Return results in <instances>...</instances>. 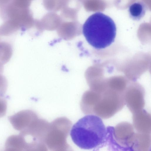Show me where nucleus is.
<instances>
[{
  "label": "nucleus",
  "mask_w": 151,
  "mask_h": 151,
  "mask_svg": "<svg viewBox=\"0 0 151 151\" xmlns=\"http://www.w3.org/2000/svg\"><path fill=\"white\" fill-rule=\"evenodd\" d=\"M107 129L101 118L86 115L72 127L70 134L77 146L85 150H99L106 145Z\"/></svg>",
  "instance_id": "obj_1"
},
{
  "label": "nucleus",
  "mask_w": 151,
  "mask_h": 151,
  "mask_svg": "<svg viewBox=\"0 0 151 151\" xmlns=\"http://www.w3.org/2000/svg\"><path fill=\"white\" fill-rule=\"evenodd\" d=\"M115 24L109 16L98 12L90 16L84 23L83 33L88 43L96 49L110 46L116 35Z\"/></svg>",
  "instance_id": "obj_2"
},
{
  "label": "nucleus",
  "mask_w": 151,
  "mask_h": 151,
  "mask_svg": "<svg viewBox=\"0 0 151 151\" xmlns=\"http://www.w3.org/2000/svg\"><path fill=\"white\" fill-rule=\"evenodd\" d=\"M107 142L109 150L140 151L143 139L142 133L135 132L133 125L122 122L115 127L108 126Z\"/></svg>",
  "instance_id": "obj_3"
},
{
  "label": "nucleus",
  "mask_w": 151,
  "mask_h": 151,
  "mask_svg": "<svg viewBox=\"0 0 151 151\" xmlns=\"http://www.w3.org/2000/svg\"><path fill=\"white\" fill-rule=\"evenodd\" d=\"M90 113L104 119L111 117L125 105L124 93L96 92L90 96Z\"/></svg>",
  "instance_id": "obj_4"
},
{
  "label": "nucleus",
  "mask_w": 151,
  "mask_h": 151,
  "mask_svg": "<svg viewBox=\"0 0 151 151\" xmlns=\"http://www.w3.org/2000/svg\"><path fill=\"white\" fill-rule=\"evenodd\" d=\"M0 17L13 33L29 27L35 20L29 8L19 7L12 0L0 6Z\"/></svg>",
  "instance_id": "obj_5"
},
{
  "label": "nucleus",
  "mask_w": 151,
  "mask_h": 151,
  "mask_svg": "<svg viewBox=\"0 0 151 151\" xmlns=\"http://www.w3.org/2000/svg\"><path fill=\"white\" fill-rule=\"evenodd\" d=\"M145 96L144 93L142 91H129L124 93L125 104L132 114L143 109Z\"/></svg>",
  "instance_id": "obj_6"
},
{
  "label": "nucleus",
  "mask_w": 151,
  "mask_h": 151,
  "mask_svg": "<svg viewBox=\"0 0 151 151\" xmlns=\"http://www.w3.org/2000/svg\"><path fill=\"white\" fill-rule=\"evenodd\" d=\"M133 122L136 132L151 134V115L145 110L133 114Z\"/></svg>",
  "instance_id": "obj_7"
},
{
  "label": "nucleus",
  "mask_w": 151,
  "mask_h": 151,
  "mask_svg": "<svg viewBox=\"0 0 151 151\" xmlns=\"http://www.w3.org/2000/svg\"><path fill=\"white\" fill-rule=\"evenodd\" d=\"M5 150L22 151L26 149V145L24 136L19 134L13 135L8 137L5 144Z\"/></svg>",
  "instance_id": "obj_8"
},
{
  "label": "nucleus",
  "mask_w": 151,
  "mask_h": 151,
  "mask_svg": "<svg viewBox=\"0 0 151 151\" xmlns=\"http://www.w3.org/2000/svg\"><path fill=\"white\" fill-rule=\"evenodd\" d=\"M146 9V5L143 2L138 1L134 3L129 7V16L132 19L139 21L144 16Z\"/></svg>",
  "instance_id": "obj_9"
},
{
  "label": "nucleus",
  "mask_w": 151,
  "mask_h": 151,
  "mask_svg": "<svg viewBox=\"0 0 151 151\" xmlns=\"http://www.w3.org/2000/svg\"><path fill=\"white\" fill-rule=\"evenodd\" d=\"M13 48L12 45L5 41H0V63L3 65L8 63L12 57Z\"/></svg>",
  "instance_id": "obj_10"
},
{
  "label": "nucleus",
  "mask_w": 151,
  "mask_h": 151,
  "mask_svg": "<svg viewBox=\"0 0 151 151\" xmlns=\"http://www.w3.org/2000/svg\"><path fill=\"white\" fill-rule=\"evenodd\" d=\"M66 0H43L45 9L50 12H55L61 10Z\"/></svg>",
  "instance_id": "obj_11"
},
{
  "label": "nucleus",
  "mask_w": 151,
  "mask_h": 151,
  "mask_svg": "<svg viewBox=\"0 0 151 151\" xmlns=\"http://www.w3.org/2000/svg\"><path fill=\"white\" fill-rule=\"evenodd\" d=\"M8 86V82L6 77L0 74V96H4Z\"/></svg>",
  "instance_id": "obj_12"
},
{
  "label": "nucleus",
  "mask_w": 151,
  "mask_h": 151,
  "mask_svg": "<svg viewBox=\"0 0 151 151\" xmlns=\"http://www.w3.org/2000/svg\"><path fill=\"white\" fill-rule=\"evenodd\" d=\"M34 0H12L16 6L22 8H29L32 1Z\"/></svg>",
  "instance_id": "obj_13"
},
{
  "label": "nucleus",
  "mask_w": 151,
  "mask_h": 151,
  "mask_svg": "<svg viewBox=\"0 0 151 151\" xmlns=\"http://www.w3.org/2000/svg\"><path fill=\"white\" fill-rule=\"evenodd\" d=\"M7 108V102L3 96H0V118L6 114Z\"/></svg>",
  "instance_id": "obj_14"
},
{
  "label": "nucleus",
  "mask_w": 151,
  "mask_h": 151,
  "mask_svg": "<svg viewBox=\"0 0 151 151\" xmlns=\"http://www.w3.org/2000/svg\"><path fill=\"white\" fill-rule=\"evenodd\" d=\"M4 70L3 65L0 63V74H2Z\"/></svg>",
  "instance_id": "obj_15"
}]
</instances>
